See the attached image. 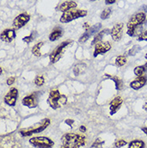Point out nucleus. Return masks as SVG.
<instances>
[{
	"mask_svg": "<svg viewBox=\"0 0 147 148\" xmlns=\"http://www.w3.org/2000/svg\"><path fill=\"white\" fill-rule=\"evenodd\" d=\"M44 45V42H39L38 44H36V45H34L33 48L31 49V52L34 56H41V52H40V48L43 47Z\"/></svg>",
	"mask_w": 147,
	"mask_h": 148,
	"instance_id": "b1692460",
	"label": "nucleus"
},
{
	"mask_svg": "<svg viewBox=\"0 0 147 148\" xmlns=\"http://www.w3.org/2000/svg\"><path fill=\"white\" fill-rule=\"evenodd\" d=\"M30 15L27 14L26 12L19 14V15L14 19L12 26L15 29H20L21 27L23 26H25L27 23L29 22L30 20Z\"/></svg>",
	"mask_w": 147,
	"mask_h": 148,
	"instance_id": "9d476101",
	"label": "nucleus"
},
{
	"mask_svg": "<svg viewBox=\"0 0 147 148\" xmlns=\"http://www.w3.org/2000/svg\"><path fill=\"white\" fill-rule=\"evenodd\" d=\"M30 144L36 148H52L54 142L48 137H33L29 139Z\"/></svg>",
	"mask_w": 147,
	"mask_h": 148,
	"instance_id": "39448f33",
	"label": "nucleus"
},
{
	"mask_svg": "<svg viewBox=\"0 0 147 148\" xmlns=\"http://www.w3.org/2000/svg\"><path fill=\"white\" fill-rule=\"evenodd\" d=\"M141 130H142L144 133L146 134L147 135V127H142V128H141Z\"/></svg>",
	"mask_w": 147,
	"mask_h": 148,
	"instance_id": "58836bf2",
	"label": "nucleus"
},
{
	"mask_svg": "<svg viewBox=\"0 0 147 148\" xmlns=\"http://www.w3.org/2000/svg\"><path fill=\"white\" fill-rule=\"evenodd\" d=\"M141 50V47L139 45H134L130 50L129 51V56H135Z\"/></svg>",
	"mask_w": 147,
	"mask_h": 148,
	"instance_id": "c85d7f7f",
	"label": "nucleus"
},
{
	"mask_svg": "<svg viewBox=\"0 0 147 148\" xmlns=\"http://www.w3.org/2000/svg\"><path fill=\"white\" fill-rule=\"evenodd\" d=\"M15 77H9L8 79V81H7V85H13L14 83H15Z\"/></svg>",
	"mask_w": 147,
	"mask_h": 148,
	"instance_id": "72a5a7b5",
	"label": "nucleus"
},
{
	"mask_svg": "<svg viewBox=\"0 0 147 148\" xmlns=\"http://www.w3.org/2000/svg\"><path fill=\"white\" fill-rule=\"evenodd\" d=\"M18 89L15 88H11L4 97V102L9 106H15L18 98Z\"/></svg>",
	"mask_w": 147,
	"mask_h": 148,
	"instance_id": "f8f14e48",
	"label": "nucleus"
},
{
	"mask_svg": "<svg viewBox=\"0 0 147 148\" xmlns=\"http://www.w3.org/2000/svg\"><path fill=\"white\" fill-rule=\"evenodd\" d=\"M90 1H92V2H93V1H96V0H90Z\"/></svg>",
	"mask_w": 147,
	"mask_h": 148,
	"instance_id": "79ce46f5",
	"label": "nucleus"
},
{
	"mask_svg": "<svg viewBox=\"0 0 147 148\" xmlns=\"http://www.w3.org/2000/svg\"><path fill=\"white\" fill-rule=\"evenodd\" d=\"M147 83V77L145 76L142 77H137L134 81H133L130 83V87L134 90H138V89H142L144 85Z\"/></svg>",
	"mask_w": 147,
	"mask_h": 148,
	"instance_id": "dca6fc26",
	"label": "nucleus"
},
{
	"mask_svg": "<svg viewBox=\"0 0 147 148\" xmlns=\"http://www.w3.org/2000/svg\"><path fill=\"white\" fill-rule=\"evenodd\" d=\"M123 27H124V24L122 23H118L117 24H115L111 29L110 35L114 41H119L122 38Z\"/></svg>",
	"mask_w": 147,
	"mask_h": 148,
	"instance_id": "ddd939ff",
	"label": "nucleus"
},
{
	"mask_svg": "<svg viewBox=\"0 0 147 148\" xmlns=\"http://www.w3.org/2000/svg\"><path fill=\"white\" fill-rule=\"evenodd\" d=\"M105 4H107V5H110V4L114 3L116 2V0H105Z\"/></svg>",
	"mask_w": 147,
	"mask_h": 148,
	"instance_id": "c9c22d12",
	"label": "nucleus"
},
{
	"mask_svg": "<svg viewBox=\"0 0 147 148\" xmlns=\"http://www.w3.org/2000/svg\"><path fill=\"white\" fill-rule=\"evenodd\" d=\"M36 34L37 32H32L30 34L29 36H25L23 39V42H25L27 44H29L31 42H32V41L35 40V38L36 37Z\"/></svg>",
	"mask_w": 147,
	"mask_h": 148,
	"instance_id": "bb28decb",
	"label": "nucleus"
},
{
	"mask_svg": "<svg viewBox=\"0 0 147 148\" xmlns=\"http://www.w3.org/2000/svg\"><path fill=\"white\" fill-rule=\"evenodd\" d=\"M127 144V142L125 140H123V139H119V140H118L116 143H115V147L117 148H121L122 147H124V146H125V145Z\"/></svg>",
	"mask_w": 147,
	"mask_h": 148,
	"instance_id": "2f4dec72",
	"label": "nucleus"
},
{
	"mask_svg": "<svg viewBox=\"0 0 147 148\" xmlns=\"http://www.w3.org/2000/svg\"><path fill=\"white\" fill-rule=\"evenodd\" d=\"M44 77H42V76H37L36 78L35 79V84L37 85V86H42V85H44Z\"/></svg>",
	"mask_w": 147,
	"mask_h": 148,
	"instance_id": "c756f323",
	"label": "nucleus"
},
{
	"mask_svg": "<svg viewBox=\"0 0 147 148\" xmlns=\"http://www.w3.org/2000/svg\"><path fill=\"white\" fill-rule=\"evenodd\" d=\"M65 123L68 124L70 127H72V125L74 123V120H72V119H67V120H65Z\"/></svg>",
	"mask_w": 147,
	"mask_h": 148,
	"instance_id": "f704fd0d",
	"label": "nucleus"
},
{
	"mask_svg": "<svg viewBox=\"0 0 147 148\" xmlns=\"http://www.w3.org/2000/svg\"><path fill=\"white\" fill-rule=\"evenodd\" d=\"M146 147V143L142 140H133L129 143V147L128 148H145Z\"/></svg>",
	"mask_w": 147,
	"mask_h": 148,
	"instance_id": "5701e85b",
	"label": "nucleus"
},
{
	"mask_svg": "<svg viewBox=\"0 0 147 148\" xmlns=\"http://www.w3.org/2000/svg\"><path fill=\"white\" fill-rule=\"evenodd\" d=\"M77 7V4L74 1H65V2L59 4V6L56 8V10L59 11H62L64 13L66 11L72 10V9H75Z\"/></svg>",
	"mask_w": 147,
	"mask_h": 148,
	"instance_id": "f3484780",
	"label": "nucleus"
},
{
	"mask_svg": "<svg viewBox=\"0 0 147 148\" xmlns=\"http://www.w3.org/2000/svg\"><path fill=\"white\" fill-rule=\"evenodd\" d=\"M111 12H112V9H111V8H105V9L101 12V18L103 19V20L109 18L111 15Z\"/></svg>",
	"mask_w": 147,
	"mask_h": 148,
	"instance_id": "cd10ccee",
	"label": "nucleus"
},
{
	"mask_svg": "<svg viewBox=\"0 0 147 148\" xmlns=\"http://www.w3.org/2000/svg\"><path fill=\"white\" fill-rule=\"evenodd\" d=\"M80 131L81 132H86V127L85 126H81V127H80Z\"/></svg>",
	"mask_w": 147,
	"mask_h": 148,
	"instance_id": "4c0bfd02",
	"label": "nucleus"
},
{
	"mask_svg": "<svg viewBox=\"0 0 147 148\" xmlns=\"http://www.w3.org/2000/svg\"><path fill=\"white\" fill-rule=\"evenodd\" d=\"M15 37H16L15 30L10 29V28H7V29L3 30L1 32V35H0L1 40L3 41V42H6V43H11Z\"/></svg>",
	"mask_w": 147,
	"mask_h": 148,
	"instance_id": "4468645a",
	"label": "nucleus"
},
{
	"mask_svg": "<svg viewBox=\"0 0 147 148\" xmlns=\"http://www.w3.org/2000/svg\"><path fill=\"white\" fill-rule=\"evenodd\" d=\"M62 36V30L61 28H55L49 36V40L51 41H55Z\"/></svg>",
	"mask_w": 147,
	"mask_h": 148,
	"instance_id": "4be33fe9",
	"label": "nucleus"
},
{
	"mask_svg": "<svg viewBox=\"0 0 147 148\" xmlns=\"http://www.w3.org/2000/svg\"><path fill=\"white\" fill-rule=\"evenodd\" d=\"M122 103H123V100H122L121 97H116L115 98H113V100H112V101L109 104L110 114H115L120 110Z\"/></svg>",
	"mask_w": 147,
	"mask_h": 148,
	"instance_id": "2eb2a0df",
	"label": "nucleus"
},
{
	"mask_svg": "<svg viewBox=\"0 0 147 148\" xmlns=\"http://www.w3.org/2000/svg\"><path fill=\"white\" fill-rule=\"evenodd\" d=\"M145 58H146V59L147 60V53H146V56H145ZM146 66H147V62H146Z\"/></svg>",
	"mask_w": 147,
	"mask_h": 148,
	"instance_id": "a19ab883",
	"label": "nucleus"
},
{
	"mask_svg": "<svg viewBox=\"0 0 147 148\" xmlns=\"http://www.w3.org/2000/svg\"><path fill=\"white\" fill-rule=\"evenodd\" d=\"M127 62V60L125 56H118L115 60V64L118 67H121L125 65Z\"/></svg>",
	"mask_w": 147,
	"mask_h": 148,
	"instance_id": "a878e982",
	"label": "nucleus"
},
{
	"mask_svg": "<svg viewBox=\"0 0 147 148\" xmlns=\"http://www.w3.org/2000/svg\"><path fill=\"white\" fill-rule=\"evenodd\" d=\"M61 141L63 145L60 148H80L84 147L86 143L85 136L73 133L64 134L61 138Z\"/></svg>",
	"mask_w": 147,
	"mask_h": 148,
	"instance_id": "f257e3e1",
	"label": "nucleus"
},
{
	"mask_svg": "<svg viewBox=\"0 0 147 148\" xmlns=\"http://www.w3.org/2000/svg\"><path fill=\"white\" fill-rule=\"evenodd\" d=\"M104 144V141H101L100 138H97L96 140L92 143L90 148H102V145Z\"/></svg>",
	"mask_w": 147,
	"mask_h": 148,
	"instance_id": "7c9ffc66",
	"label": "nucleus"
},
{
	"mask_svg": "<svg viewBox=\"0 0 147 148\" xmlns=\"http://www.w3.org/2000/svg\"><path fill=\"white\" fill-rule=\"evenodd\" d=\"M105 77L110 78L111 80L113 81L114 83H115V86H116V89H117V90H121V89H123L124 84H123V82L121 81V78L118 77L117 76H109V75H108V74L105 75Z\"/></svg>",
	"mask_w": 147,
	"mask_h": 148,
	"instance_id": "aec40b11",
	"label": "nucleus"
},
{
	"mask_svg": "<svg viewBox=\"0 0 147 148\" xmlns=\"http://www.w3.org/2000/svg\"><path fill=\"white\" fill-rule=\"evenodd\" d=\"M72 42V40H68L63 41L62 43L59 45L55 50H53L52 52L50 54V61L52 64H55L56 63L57 61H59V60L61 58L62 56L63 53L64 52V50L66 49V48L68 46V45Z\"/></svg>",
	"mask_w": 147,
	"mask_h": 148,
	"instance_id": "423d86ee",
	"label": "nucleus"
},
{
	"mask_svg": "<svg viewBox=\"0 0 147 148\" xmlns=\"http://www.w3.org/2000/svg\"><path fill=\"white\" fill-rule=\"evenodd\" d=\"M50 123H51L50 119H44L41 122H38L31 127H28L26 129H21L19 130V134L23 137H27V136L32 135L34 134L40 133L50 125Z\"/></svg>",
	"mask_w": 147,
	"mask_h": 148,
	"instance_id": "7ed1b4c3",
	"label": "nucleus"
},
{
	"mask_svg": "<svg viewBox=\"0 0 147 148\" xmlns=\"http://www.w3.org/2000/svg\"><path fill=\"white\" fill-rule=\"evenodd\" d=\"M111 32V30H109V28H107V29H104L102 31H101L99 33H97L96 35L94 38H93V40H92V43H91V45H96L97 43H99L102 40V38L104 37V36H105V35H108V34H110Z\"/></svg>",
	"mask_w": 147,
	"mask_h": 148,
	"instance_id": "a211bd4d",
	"label": "nucleus"
},
{
	"mask_svg": "<svg viewBox=\"0 0 147 148\" xmlns=\"http://www.w3.org/2000/svg\"><path fill=\"white\" fill-rule=\"evenodd\" d=\"M138 41H147V30L140 34L137 37Z\"/></svg>",
	"mask_w": 147,
	"mask_h": 148,
	"instance_id": "473e14b6",
	"label": "nucleus"
},
{
	"mask_svg": "<svg viewBox=\"0 0 147 148\" xmlns=\"http://www.w3.org/2000/svg\"><path fill=\"white\" fill-rule=\"evenodd\" d=\"M146 14L144 12H139L135 15H133L132 18L129 20L127 23V27L128 28H133V27H137L141 26L145 21H146Z\"/></svg>",
	"mask_w": 147,
	"mask_h": 148,
	"instance_id": "6e6552de",
	"label": "nucleus"
},
{
	"mask_svg": "<svg viewBox=\"0 0 147 148\" xmlns=\"http://www.w3.org/2000/svg\"><path fill=\"white\" fill-rule=\"evenodd\" d=\"M111 49V45L109 41H101L95 45L93 56L96 57L98 55L105 54Z\"/></svg>",
	"mask_w": 147,
	"mask_h": 148,
	"instance_id": "9b49d317",
	"label": "nucleus"
},
{
	"mask_svg": "<svg viewBox=\"0 0 147 148\" xmlns=\"http://www.w3.org/2000/svg\"><path fill=\"white\" fill-rule=\"evenodd\" d=\"M141 10L142 11H143L142 12H147V5H144V6H142V8H141Z\"/></svg>",
	"mask_w": 147,
	"mask_h": 148,
	"instance_id": "e433bc0d",
	"label": "nucleus"
},
{
	"mask_svg": "<svg viewBox=\"0 0 147 148\" xmlns=\"http://www.w3.org/2000/svg\"><path fill=\"white\" fill-rule=\"evenodd\" d=\"M101 26L102 25H101V23H96L95 25H93L91 27H88V29L85 31V33H83V35L80 37L79 42L81 43V44L86 42L90 37H92L93 35H95L96 33H97L99 32V30L101 28Z\"/></svg>",
	"mask_w": 147,
	"mask_h": 148,
	"instance_id": "1a4fd4ad",
	"label": "nucleus"
},
{
	"mask_svg": "<svg viewBox=\"0 0 147 148\" xmlns=\"http://www.w3.org/2000/svg\"><path fill=\"white\" fill-rule=\"evenodd\" d=\"M68 101V97L64 94H61L59 90L54 89L52 90L49 93L47 102L49 106L53 110H57L59 108L64 106Z\"/></svg>",
	"mask_w": 147,
	"mask_h": 148,
	"instance_id": "f03ea898",
	"label": "nucleus"
},
{
	"mask_svg": "<svg viewBox=\"0 0 147 148\" xmlns=\"http://www.w3.org/2000/svg\"><path fill=\"white\" fill-rule=\"evenodd\" d=\"M147 66L146 64L144 65H140V66H137L134 68L133 69V73L136 75L137 77H142L144 76V73L146 72Z\"/></svg>",
	"mask_w": 147,
	"mask_h": 148,
	"instance_id": "412c9836",
	"label": "nucleus"
},
{
	"mask_svg": "<svg viewBox=\"0 0 147 148\" xmlns=\"http://www.w3.org/2000/svg\"><path fill=\"white\" fill-rule=\"evenodd\" d=\"M1 148H19L18 144L15 143V141L12 139H6L3 138V140H2L1 143Z\"/></svg>",
	"mask_w": 147,
	"mask_h": 148,
	"instance_id": "6ab92c4d",
	"label": "nucleus"
},
{
	"mask_svg": "<svg viewBox=\"0 0 147 148\" xmlns=\"http://www.w3.org/2000/svg\"><path fill=\"white\" fill-rule=\"evenodd\" d=\"M85 69H86V65L85 64H77L73 69V73L75 74V76H79L80 74L84 73Z\"/></svg>",
	"mask_w": 147,
	"mask_h": 148,
	"instance_id": "393cba45",
	"label": "nucleus"
},
{
	"mask_svg": "<svg viewBox=\"0 0 147 148\" xmlns=\"http://www.w3.org/2000/svg\"><path fill=\"white\" fill-rule=\"evenodd\" d=\"M39 97H40V92H34L31 93L28 96L25 97L22 100V104L24 106L32 109L36 108L38 106L39 102Z\"/></svg>",
	"mask_w": 147,
	"mask_h": 148,
	"instance_id": "0eeeda50",
	"label": "nucleus"
},
{
	"mask_svg": "<svg viewBox=\"0 0 147 148\" xmlns=\"http://www.w3.org/2000/svg\"><path fill=\"white\" fill-rule=\"evenodd\" d=\"M88 14L87 11L85 10H81V9H72L68 11H66L63 13L61 17L59 18V21L62 23H69L72 20H75L77 18H83L86 16Z\"/></svg>",
	"mask_w": 147,
	"mask_h": 148,
	"instance_id": "20e7f679",
	"label": "nucleus"
},
{
	"mask_svg": "<svg viewBox=\"0 0 147 148\" xmlns=\"http://www.w3.org/2000/svg\"><path fill=\"white\" fill-rule=\"evenodd\" d=\"M142 108H143V110H145L146 111H147V101L146 102V103L144 104L143 106H142Z\"/></svg>",
	"mask_w": 147,
	"mask_h": 148,
	"instance_id": "ea45409f",
	"label": "nucleus"
}]
</instances>
